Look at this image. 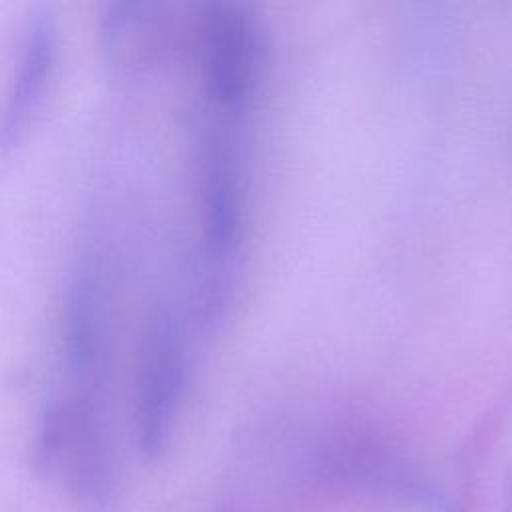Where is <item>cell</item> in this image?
I'll return each instance as SVG.
<instances>
[{"mask_svg": "<svg viewBox=\"0 0 512 512\" xmlns=\"http://www.w3.org/2000/svg\"><path fill=\"white\" fill-rule=\"evenodd\" d=\"M36 466L92 512H108L120 500L116 456L88 398L46 408L36 436Z\"/></svg>", "mask_w": 512, "mask_h": 512, "instance_id": "1", "label": "cell"}, {"mask_svg": "<svg viewBox=\"0 0 512 512\" xmlns=\"http://www.w3.org/2000/svg\"><path fill=\"white\" fill-rule=\"evenodd\" d=\"M180 342L172 318L160 312L148 330L142 374L138 384L136 434L142 456L162 454L180 398L182 386Z\"/></svg>", "mask_w": 512, "mask_h": 512, "instance_id": "2", "label": "cell"}, {"mask_svg": "<svg viewBox=\"0 0 512 512\" xmlns=\"http://www.w3.org/2000/svg\"><path fill=\"white\" fill-rule=\"evenodd\" d=\"M56 28L50 18L36 16L26 32L18 70L0 110V146H14L38 110L56 66Z\"/></svg>", "mask_w": 512, "mask_h": 512, "instance_id": "3", "label": "cell"}]
</instances>
